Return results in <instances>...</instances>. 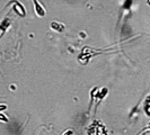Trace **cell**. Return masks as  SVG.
<instances>
[{
  "label": "cell",
  "mask_w": 150,
  "mask_h": 135,
  "mask_svg": "<svg viewBox=\"0 0 150 135\" xmlns=\"http://www.w3.org/2000/svg\"><path fill=\"white\" fill-rule=\"evenodd\" d=\"M87 134L88 135H106L105 126L99 122H95L93 125H90L88 131H87Z\"/></svg>",
  "instance_id": "6da1fadb"
},
{
  "label": "cell",
  "mask_w": 150,
  "mask_h": 135,
  "mask_svg": "<svg viewBox=\"0 0 150 135\" xmlns=\"http://www.w3.org/2000/svg\"><path fill=\"white\" fill-rule=\"evenodd\" d=\"M34 10H35V13L38 14V16H40V17H43V16H45V9L43 7H42V5L38 2V0H34Z\"/></svg>",
  "instance_id": "7a4b0ae2"
},
{
  "label": "cell",
  "mask_w": 150,
  "mask_h": 135,
  "mask_svg": "<svg viewBox=\"0 0 150 135\" xmlns=\"http://www.w3.org/2000/svg\"><path fill=\"white\" fill-rule=\"evenodd\" d=\"M10 25H11V22L9 20V18H5V19L2 20V22L0 24V36H1L5 32H7L8 28L10 27Z\"/></svg>",
  "instance_id": "3957f363"
},
{
  "label": "cell",
  "mask_w": 150,
  "mask_h": 135,
  "mask_svg": "<svg viewBox=\"0 0 150 135\" xmlns=\"http://www.w3.org/2000/svg\"><path fill=\"white\" fill-rule=\"evenodd\" d=\"M11 4H14V10H15L17 14H19L21 16L26 15V10H25V8L23 7L19 2H17V1H11Z\"/></svg>",
  "instance_id": "277c9868"
},
{
  "label": "cell",
  "mask_w": 150,
  "mask_h": 135,
  "mask_svg": "<svg viewBox=\"0 0 150 135\" xmlns=\"http://www.w3.org/2000/svg\"><path fill=\"white\" fill-rule=\"evenodd\" d=\"M64 25L63 24H61V22H53L51 24V30H53L54 32H58V33H61V32H63L64 30Z\"/></svg>",
  "instance_id": "5b68a950"
},
{
  "label": "cell",
  "mask_w": 150,
  "mask_h": 135,
  "mask_svg": "<svg viewBox=\"0 0 150 135\" xmlns=\"http://www.w3.org/2000/svg\"><path fill=\"white\" fill-rule=\"evenodd\" d=\"M0 122H2V123H7L8 122V118L5 115H2L1 112H0Z\"/></svg>",
  "instance_id": "8992f818"
},
{
  "label": "cell",
  "mask_w": 150,
  "mask_h": 135,
  "mask_svg": "<svg viewBox=\"0 0 150 135\" xmlns=\"http://www.w3.org/2000/svg\"><path fill=\"white\" fill-rule=\"evenodd\" d=\"M72 134H74V131H71V129H68V131H66L63 133V135H72Z\"/></svg>",
  "instance_id": "52a82bcc"
}]
</instances>
